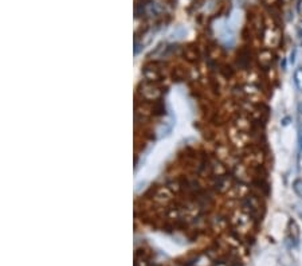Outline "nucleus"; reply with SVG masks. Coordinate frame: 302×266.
Instances as JSON below:
<instances>
[{
    "label": "nucleus",
    "instance_id": "f03ea898",
    "mask_svg": "<svg viewBox=\"0 0 302 266\" xmlns=\"http://www.w3.org/2000/svg\"><path fill=\"white\" fill-rule=\"evenodd\" d=\"M294 190H295V192H297V194H298L299 196L302 198V179H299V180H297V182H295V183H294Z\"/></svg>",
    "mask_w": 302,
    "mask_h": 266
},
{
    "label": "nucleus",
    "instance_id": "f257e3e1",
    "mask_svg": "<svg viewBox=\"0 0 302 266\" xmlns=\"http://www.w3.org/2000/svg\"><path fill=\"white\" fill-rule=\"evenodd\" d=\"M294 83L298 90H302V68H298L294 73Z\"/></svg>",
    "mask_w": 302,
    "mask_h": 266
}]
</instances>
